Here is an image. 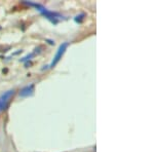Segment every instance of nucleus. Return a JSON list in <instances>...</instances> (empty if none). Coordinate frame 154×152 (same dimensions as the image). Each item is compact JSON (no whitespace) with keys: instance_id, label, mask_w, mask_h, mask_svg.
Returning <instances> with one entry per match:
<instances>
[{"instance_id":"obj_2","label":"nucleus","mask_w":154,"mask_h":152,"mask_svg":"<svg viewBox=\"0 0 154 152\" xmlns=\"http://www.w3.org/2000/svg\"><path fill=\"white\" fill-rule=\"evenodd\" d=\"M68 46H69V42H63V43H62L61 45L59 46V48H58V51H57L56 54H54L53 61H51V65L48 66L49 68L53 69L54 67L57 66V64H58L59 62L61 61L62 57H63L64 54L66 53V51H67V48H68Z\"/></svg>"},{"instance_id":"obj_4","label":"nucleus","mask_w":154,"mask_h":152,"mask_svg":"<svg viewBox=\"0 0 154 152\" xmlns=\"http://www.w3.org/2000/svg\"><path fill=\"white\" fill-rule=\"evenodd\" d=\"M34 88H35V85L34 83H31L29 85H26L25 88H23L20 92V96L23 97V98H27V97H31L32 95L34 94Z\"/></svg>"},{"instance_id":"obj_1","label":"nucleus","mask_w":154,"mask_h":152,"mask_svg":"<svg viewBox=\"0 0 154 152\" xmlns=\"http://www.w3.org/2000/svg\"><path fill=\"white\" fill-rule=\"evenodd\" d=\"M24 3L27 4V5H29V6L35 7V8L39 12H40L42 16L45 17V18L48 19L49 22H51V23H53L54 25H57V24L59 23L60 20L64 18V17L62 16L61 14H59V12H56V11H48V8H45V7H44L43 5H41V4H39V3H35V2H27V1H24Z\"/></svg>"},{"instance_id":"obj_5","label":"nucleus","mask_w":154,"mask_h":152,"mask_svg":"<svg viewBox=\"0 0 154 152\" xmlns=\"http://www.w3.org/2000/svg\"><path fill=\"white\" fill-rule=\"evenodd\" d=\"M41 47H38V48H35V51H33V53H31V54H29L28 56H26V57H24L23 59H21L20 60V61L21 62H23V63H26V62H28L29 60H31L32 58H33L34 56H35L36 54H39L40 53V51H39V49H40Z\"/></svg>"},{"instance_id":"obj_6","label":"nucleus","mask_w":154,"mask_h":152,"mask_svg":"<svg viewBox=\"0 0 154 152\" xmlns=\"http://www.w3.org/2000/svg\"><path fill=\"white\" fill-rule=\"evenodd\" d=\"M84 17H85V14H78V16H76L75 18H74V21L76 22V23H82L83 22V20H84Z\"/></svg>"},{"instance_id":"obj_3","label":"nucleus","mask_w":154,"mask_h":152,"mask_svg":"<svg viewBox=\"0 0 154 152\" xmlns=\"http://www.w3.org/2000/svg\"><path fill=\"white\" fill-rule=\"evenodd\" d=\"M14 95V89H9V91L5 92L0 96V112L5 110L8 107L9 102H11V98Z\"/></svg>"}]
</instances>
